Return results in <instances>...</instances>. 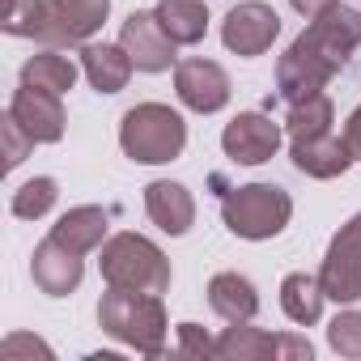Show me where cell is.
Returning <instances> with one entry per match:
<instances>
[{"label": "cell", "instance_id": "6da1fadb", "mask_svg": "<svg viewBox=\"0 0 361 361\" xmlns=\"http://www.w3.org/2000/svg\"><path fill=\"white\" fill-rule=\"evenodd\" d=\"M361 47V9L331 5L327 13L310 18L306 30L289 43V51L276 60V94L293 106L327 90V81L353 60Z\"/></svg>", "mask_w": 361, "mask_h": 361}, {"label": "cell", "instance_id": "7a4b0ae2", "mask_svg": "<svg viewBox=\"0 0 361 361\" xmlns=\"http://www.w3.org/2000/svg\"><path fill=\"white\" fill-rule=\"evenodd\" d=\"M98 327L111 340H119V344H128L145 357H161L170 319H166L161 293H136V289L106 285V293L98 302Z\"/></svg>", "mask_w": 361, "mask_h": 361}, {"label": "cell", "instance_id": "3957f363", "mask_svg": "<svg viewBox=\"0 0 361 361\" xmlns=\"http://www.w3.org/2000/svg\"><path fill=\"white\" fill-rule=\"evenodd\" d=\"M119 149H123V157H132L140 166H166L174 157H183L188 123L166 102H136L119 119Z\"/></svg>", "mask_w": 361, "mask_h": 361}, {"label": "cell", "instance_id": "277c9868", "mask_svg": "<svg viewBox=\"0 0 361 361\" xmlns=\"http://www.w3.org/2000/svg\"><path fill=\"white\" fill-rule=\"evenodd\" d=\"M289 217H293V196L276 183L221 188V221L234 238L268 243L289 226Z\"/></svg>", "mask_w": 361, "mask_h": 361}, {"label": "cell", "instance_id": "5b68a950", "mask_svg": "<svg viewBox=\"0 0 361 361\" xmlns=\"http://www.w3.org/2000/svg\"><path fill=\"white\" fill-rule=\"evenodd\" d=\"M102 281L115 289H136V293H166L170 289V259L166 251L145 238V234H111L102 243Z\"/></svg>", "mask_w": 361, "mask_h": 361}, {"label": "cell", "instance_id": "8992f818", "mask_svg": "<svg viewBox=\"0 0 361 361\" xmlns=\"http://www.w3.org/2000/svg\"><path fill=\"white\" fill-rule=\"evenodd\" d=\"M319 285H323L327 302H336V306L361 302V213L348 226H340V234L331 238V247L319 264Z\"/></svg>", "mask_w": 361, "mask_h": 361}, {"label": "cell", "instance_id": "52a82bcc", "mask_svg": "<svg viewBox=\"0 0 361 361\" xmlns=\"http://www.w3.org/2000/svg\"><path fill=\"white\" fill-rule=\"evenodd\" d=\"M281 136H285V123H276L272 115L264 111H243L226 123L221 132V149L234 166H264L276 157L281 149Z\"/></svg>", "mask_w": 361, "mask_h": 361}, {"label": "cell", "instance_id": "ba28073f", "mask_svg": "<svg viewBox=\"0 0 361 361\" xmlns=\"http://www.w3.org/2000/svg\"><path fill=\"white\" fill-rule=\"evenodd\" d=\"M281 35V13L272 5H264V0H243V5H234L221 22V43L226 51L243 56V60H255L264 56Z\"/></svg>", "mask_w": 361, "mask_h": 361}, {"label": "cell", "instance_id": "9c48e42d", "mask_svg": "<svg viewBox=\"0 0 361 361\" xmlns=\"http://www.w3.org/2000/svg\"><path fill=\"white\" fill-rule=\"evenodd\" d=\"M174 94L196 115H217L230 102V73L217 60H204V56L178 60L174 64Z\"/></svg>", "mask_w": 361, "mask_h": 361}, {"label": "cell", "instance_id": "30bf717a", "mask_svg": "<svg viewBox=\"0 0 361 361\" xmlns=\"http://www.w3.org/2000/svg\"><path fill=\"white\" fill-rule=\"evenodd\" d=\"M111 18V0H47L43 47H81Z\"/></svg>", "mask_w": 361, "mask_h": 361}, {"label": "cell", "instance_id": "8fae6325", "mask_svg": "<svg viewBox=\"0 0 361 361\" xmlns=\"http://www.w3.org/2000/svg\"><path fill=\"white\" fill-rule=\"evenodd\" d=\"M119 43H123V51L132 56V64L140 73H166V68L178 64V56H174L178 43L161 30L153 9H132L119 26Z\"/></svg>", "mask_w": 361, "mask_h": 361}, {"label": "cell", "instance_id": "7c38bea8", "mask_svg": "<svg viewBox=\"0 0 361 361\" xmlns=\"http://www.w3.org/2000/svg\"><path fill=\"white\" fill-rule=\"evenodd\" d=\"M9 111H13V119L30 132L35 145H56V140H64V123H68V119H64V102H60L56 90L22 85V90L13 94Z\"/></svg>", "mask_w": 361, "mask_h": 361}, {"label": "cell", "instance_id": "4fadbf2b", "mask_svg": "<svg viewBox=\"0 0 361 361\" xmlns=\"http://www.w3.org/2000/svg\"><path fill=\"white\" fill-rule=\"evenodd\" d=\"M30 276L47 298H68V293H77V285L85 276V255L68 251L64 243H56L47 234L30 255Z\"/></svg>", "mask_w": 361, "mask_h": 361}, {"label": "cell", "instance_id": "5bb4252c", "mask_svg": "<svg viewBox=\"0 0 361 361\" xmlns=\"http://www.w3.org/2000/svg\"><path fill=\"white\" fill-rule=\"evenodd\" d=\"M145 213L170 238H183L196 226V200L183 183H174V178H153L145 188Z\"/></svg>", "mask_w": 361, "mask_h": 361}, {"label": "cell", "instance_id": "9a60e30c", "mask_svg": "<svg viewBox=\"0 0 361 361\" xmlns=\"http://www.w3.org/2000/svg\"><path fill=\"white\" fill-rule=\"evenodd\" d=\"M289 161H293L302 174H310V178H340L357 157H353V149H348L344 136L319 132V136L293 140V145H289Z\"/></svg>", "mask_w": 361, "mask_h": 361}, {"label": "cell", "instance_id": "2e32d148", "mask_svg": "<svg viewBox=\"0 0 361 361\" xmlns=\"http://www.w3.org/2000/svg\"><path fill=\"white\" fill-rule=\"evenodd\" d=\"M132 68L123 43H81V73L98 94H119L132 81Z\"/></svg>", "mask_w": 361, "mask_h": 361}, {"label": "cell", "instance_id": "e0dca14e", "mask_svg": "<svg viewBox=\"0 0 361 361\" xmlns=\"http://www.w3.org/2000/svg\"><path fill=\"white\" fill-rule=\"evenodd\" d=\"M106 230H111V213H106L102 204H77V209H68V213L51 226V238L64 243V247L77 251V255H90V251H102Z\"/></svg>", "mask_w": 361, "mask_h": 361}, {"label": "cell", "instance_id": "ac0fdd59", "mask_svg": "<svg viewBox=\"0 0 361 361\" xmlns=\"http://www.w3.org/2000/svg\"><path fill=\"white\" fill-rule=\"evenodd\" d=\"M209 306L226 323H251L259 314V289L243 272H217L209 281Z\"/></svg>", "mask_w": 361, "mask_h": 361}, {"label": "cell", "instance_id": "d6986e66", "mask_svg": "<svg viewBox=\"0 0 361 361\" xmlns=\"http://www.w3.org/2000/svg\"><path fill=\"white\" fill-rule=\"evenodd\" d=\"M323 302H327V293H323L319 276H310V272H289V276L281 281V310L289 314V323L314 327V323L323 319Z\"/></svg>", "mask_w": 361, "mask_h": 361}, {"label": "cell", "instance_id": "ffe728a7", "mask_svg": "<svg viewBox=\"0 0 361 361\" xmlns=\"http://www.w3.org/2000/svg\"><path fill=\"white\" fill-rule=\"evenodd\" d=\"M213 357H221V361H276V336L264 327H251V323H230L217 336Z\"/></svg>", "mask_w": 361, "mask_h": 361}, {"label": "cell", "instance_id": "44dd1931", "mask_svg": "<svg viewBox=\"0 0 361 361\" xmlns=\"http://www.w3.org/2000/svg\"><path fill=\"white\" fill-rule=\"evenodd\" d=\"M153 13H157L161 30L178 47H196L209 35V9H204V0H161Z\"/></svg>", "mask_w": 361, "mask_h": 361}, {"label": "cell", "instance_id": "7402d4cb", "mask_svg": "<svg viewBox=\"0 0 361 361\" xmlns=\"http://www.w3.org/2000/svg\"><path fill=\"white\" fill-rule=\"evenodd\" d=\"M22 85H39V90H56L68 94L77 85V64L60 51V47H43L22 64Z\"/></svg>", "mask_w": 361, "mask_h": 361}, {"label": "cell", "instance_id": "603a6c76", "mask_svg": "<svg viewBox=\"0 0 361 361\" xmlns=\"http://www.w3.org/2000/svg\"><path fill=\"white\" fill-rule=\"evenodd\" d=\"M331 123H336V106H331L327 94H314V98H306V102H293L289 115H285V132H289V140L331 132Z\"/></svg>", "mask_w": 361, "mask_h": 361}, {"label": "cell", "instance_id": "cb8c5ba5", "mask_svg": "<svg viewBox=\"0 0 361 361\" xmlns=\"http://www.w3.org/2000/svg\"><path fill=\"white\" fill-rule=\"evenodd\" d=\"M56 200H60V183L51 174H35V178H26V183L13 192V217H22V221H39V217H47L51 209H56Z\"/></svg>", "mask_w": 361, "mask_h": 361}, {"label": "cell", "instance_id": "d4e9b609", "mask_svg": "<svg viewBox=\"0 0 361 361\" xmlns=\"http://www.w3.org/2000/svg\"><path fill=\"white\" fill-rule=\"evenodd\" d=\"M5 35L13 39H43L47 26V0H5Z\"/></svg>", "mask_w": 361, "mask_h": 361}, {"label": "cell", "instance_id": "484cf974", "mask_svg": "<svg viewBox=\"0 0 361 361\" xmlns=\"http://www.w3.org/2000/svg\"><path fill=\"white\" fill-rule=\"evenodd\" d=\"M327 344L340 357H361V310H340L327 323Z\"/></svg>", "mask_w": 361, "mask_h": 361}, {"label": "cell", "instance_id": "4316f807", "mask_svg": "<svg viewBox=\"0 0 361 361\" xmlns=\"http://www.w3.org/2000/svg\"><path fill=\"white\" fill-rule=\"evenodd\" d=\"M0 140H5V170H18L30 157V149H35L30 132L13 119V111H5V119H0Z\"/></svg>", "mask_w": 361, "mask_h": 361}, {"label": "cell", "instance_id": "83f0119b", "mask_svg": "<svg viewBox=\"0 0 361 361\" xmlns=\"http://www.w3.org/2000/svg\"><path fill=\"white\" fill-rule=\"evenodd\" d=\"M174 331H178V344H174L178 357H213V344H217V340H213L200 323H178Z\"/></svg>", "mask_w": 361, "mask_h": 361}, {"label": "cell", "instance_id": "f1b7e54d", "mask_svg": "<svg viewBox=\"0 0 361 361\" xmlns=\"http://www.w3.org/2000/svg\"><path fill=\"white\" fill-rule=\"evenodd\" d=\"M314 348L306 336H293V331H281L276 336V361H310Z\"/></svg>", "mask_w": 361, "mask_h": 361}, {"label": "cell", "instance_id": "f546056e", "mask_svg": "<svg viewBox=\"0 0 361 361\" xmlns=\"http://www.w3.org/2000/svg\"><path fill=\"white\" fill-rule=\"evenodd\" d=\"M0 353H5V357H22V353H30V357H35V353H39V357H51V344H43L39 336H22V331H18V336H9L5 344H0Z\"/></svg>", "mask_w": 361, "mask_h": 361}, {"label": "cell", "instance_id": "4dcf8cb0", "mask_svg": "<svg viewBox=\"0 0 361 361\" xmlns=\"http://www.w3.org/2000/svg\"><path fill=\"white\" fill-rule=\"evenodd\" d=\"M289 5H293V13H302V18L310 22V18H319V13H327L331 5H340V0H289Z\"/></svg>", "mask_w": 361, "mask_h": 361}, {"label": "cell", "instance_id": "1f68e13d", "mask_svg": "<svg viewBox=\"0 0 361 361\" xmlns=\"http://www.w3.org/2000/svg\"><path fill=\"white\" fill-rule=\"evenodd\" d=\"M344 140H348V149H353V157L361 161V106L348 115V123H344Z\"/></svg>", "mask_w": 361, "mask_h": 361}]
</instances>
